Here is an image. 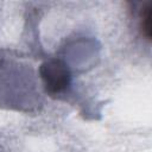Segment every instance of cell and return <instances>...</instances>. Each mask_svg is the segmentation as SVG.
<instances>
[{"mask_svg":"<svg viewBox=\"0 0 152 152\" xmlns=\"http://www.w3.org/2000/svg\"><path fill=\"white\" fill-rule=\"evenodd\" d=\"M151 17H152V11H151V4L147 2L141 10H140V30L142 34L150 39L151 37Z\"/></svg>","mask_w":152,"mask_h":152,"instance_id":"obj_2","label":"cell"},{"mask_svg":"<svg viewBox=\"0 0 152 152\" xmlns=\"http://www.w3.org/2000/svg\"><path fill=\"white\" fill-rule=\"evenodd\" d=\"M40 76L44 81L46 91L52 95L64 91L70 83L69 69L58 59H51L43 63L40 66Z\"/></svg>","mask_w":152,"mask_h":152,"instance_id":"obj_1","label":"cell"}]
</instances>
